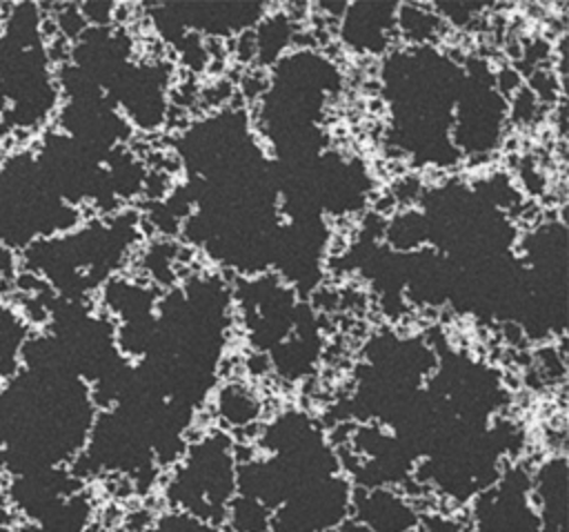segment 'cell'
Listing matches in <instances>:
<instances>
[{
	"instance_id": "6da1fadb",
	"label": "cell",
	"mask_w": 569,
	"mask_h": 532,
	"mask_svg": "<svg viewBox=\"0 0 569 532\" xmlns=\"http://www.w3.org/2000/svg\"><path fill=\"white\" fill-rule=\"evenodd\" d=\"M173 111H176V107H173ZM178 116H184V111L178 107ZM167 120H171V125H178V122H182V125H189V118H180V120H176V118H167Z\"/></svg>"
}]
</instances>
